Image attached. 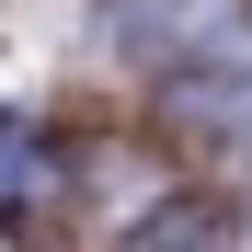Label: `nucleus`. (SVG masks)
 <instances>
[{
    "label": "nucleus",
    "mask_w": 252,
    "mask_h": 252,
    "mask_svg": "<svg viewBox=\"0 0 252 252\" xmlns=\"http://www.w3.org/2000/svg\"><path fill=\"white\" fill-rule=\"evenodd\" d=\"M241 252H252V229H241Z\"/></svg>",
    "instance_id": "obj_2"
},
{
    "label": "nucleus",
    "mask_w": 252,
    "mask_h": 252,
    "mask_svg": "<svg viewBox=\"0 0 252 252\" xmlns=\"http://www.w3.org/2000/svg\"><path fill=\"white\" fill-rule=\"evenodd\" d=\"M0 252H12V229H0Z\"/></svg>",
    "instance_id": "obj_1"
}]
</instances>
